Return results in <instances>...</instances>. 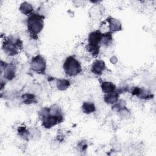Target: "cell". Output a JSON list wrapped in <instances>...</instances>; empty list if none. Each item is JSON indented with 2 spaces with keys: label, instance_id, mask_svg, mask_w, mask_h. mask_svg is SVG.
I'll use <instances>...</instances> for the list:
<instances>
[{
  "label": "cell",
  "instance_id": "obj_8",
  "mask_svg": "<svg viewBox=\"0 0 156 156\" xmlns=\"http://www.w3.org/2000/svg\"><path fill=\"white\" fill-rule=\"evenodd\" d=\"M131 93L140 99H147L153 97V94L149 91L139 87H133L131 91Z\"/></svg>",
  "mask_w": 156,
  "mask_h": 156
},
{
  "label": "cell",
  "instance_id": "obj_16",
  "mask_svg": "<svg viewBox=\"0 0 156 156\" xmlns=\"http://www.w3.org/2000/svg\"><path fill=\"white\" fill-rule=\"evenodd\" d=\"M22 100L23 103L26 104H30L33 103H35L37 102V99L35 96L30 93H26L22 96Z\"/></svg>",
  "mask_w": 156,
  "mask_h": 156
},
{
  "label": "cell",
  "instance_id": "obj_18",
  "mask_svg": "<svg viewBox=\"0 0 156 156\" xmlns=\"http://www.w3.org/2000/svg\"><path fill=\"white\" fill-rule=\"evenodd\" d=\"M18 132L19 135L21 137H23L24 139H26L28 136V131L25 127H20L18 128Z\"/></svg>",
  "mask_w": 156,
  "mask_h": 156
},
{
  "label": "cell",
  "instance_id": "obj_17",
  "mask_svg": "<svg viewBox=\"0 0 156 156\" xmlns=\"http://www.w3.org/2000/svg\"><path fill=\"white\" fill-rule=\"evenodd\" d=\"M69 82L66 79H58L57 81V87L59 90H66L69 87Z\"/></svg>",
  "mask_w": 156,
  "mask_h": 156
},
{
  "label": "cell",
  "instance_id": "obj_1",
  "mask_svg": "<svg viewBox=\"0 0 156 156\" xmlns=\"http://www.w3.org/2000/svg\"><path fill=\"white\" fill-rule=\"evenodd\" d=\"M44 16L38 13H32L27 19V26L30 34L34 35L38 34L44 27Z\"/></svg>",
  "mask_w": 156,
  "mask_h": 156
},
{
  "label": "cell",
  "instance_id": "obj_10",
  "mask_svg": "<svg viewBox=\"0 0 156 156\" xmlns=\"http://www.w3.org/2000/svg\"><path fill=\"white\" fill-rule=\"evenodd\" d=\"M109 25V30L110 32H114L121 30L122 29L121 24L119 20L113 18H109L107 19Z\"/></svg>",
  "mask_w": 156,
  "mask_h": 156
},
{
  "label": "cell",
  "instance_id": "obj_13",
  "mask_svg": "<svg viewBox=\"0 0 156 156\" xmlns=\"http://www.w3.org/2000/svg\"><path fill=\"white\" fill-rule=\"evenodd\" d=\"M20 12L26 15H31L33 12V7L32 6V5L29 3H28L27 2H23L20 6Z\"/></svg>",
  "mask_w": 156,
  "mask_h": 156
},
{
  "label": "cell",
  "instance_id": "obj_9",
  "mask_svg": "<svg viewBox=\"0 0 156 156\" xmlns=\"http://www.w3.org/2000/svg\"><path fill=\"white\" fill-rule=\"evenodd\" d=\"M105 68V64L103 60H95L91 67V72L96 75H101Z\"/></svg>",
  "mask_w": 156,
  "mask_h": 156
},
{
  "label": "cell",
  "instance_id": "obj_5",
  "mask_svg": "<svg viewBox=\"0 0 156 156\" xmlns=\"http://www.w3.org/2000/svg\"><path fill=\"white\" fill-rule=\"evenodd\" d=\"M22 47V41L20 38L14 37L5 40L2 44V49L4 52L9 55L13 56L18 53V49Z\"/></svg>",
  "mask_w": 156,
  "mask_h": 156
},
{
  "label": "cell",
  "instance_id": "obj_15",
  "mask_svg": "<svg viewBox=\"0 0 156 156\" xmlns=\"http://www.w3.org/2000/svg\"><path fill=\"white\" fill-rule=\"evenodd\" d=\"M112 33L110 31L107 32L105 33L102 34L101 44L104 46H108L112 42Z\"/></svg>",
  "mask_w": 156,
  "mask_h": 156
},
{
  "label": "cell",
  "instance_id": "obj_12",
  "mask_svg": "<svg viewBox=\"0 0 156 156\" xmlns=\"http://www.w3.org/2000/svg\"><path fill=\"white\" fill-rule=\"evenodd\" d=\"M101 87L102 92L105 94L110 93L116 91V86L110 82H103L101 83Z\"/></svg>",
  "mask_w": 156,
  "mask_h": 156
},
{
  "label": "cell",
  "instance_id": "obj_3",
  "mask_svg": "<svg viewBox=\"0 0 156 156\" xmlns=\"http://www.w3.org/2000/svg\"><path fill=\"white\" fill-rule=\"evenodd\" d=\"M102 33L99 30L91 32L88 37V51L94 57L97 56L99 52Z\"/></svg>",
  "mask_w": 156,
  "mask_h": 156
},
{
  "label": "cell",
  "instance_id": "obj_11",
  "mask_svg": "<svg viewBox=\"0 0 156 156\" xmlns=\"http://www.w3.org/2000/svg\"><path fill=\"white\" fill-rule=\"evenodd\" d=\"M118 97L119 93L115 91L110 93L105 94L104 96V101L107 104H114L118 102Z\"/></svg>",
  "mask_w": 156,
  "mask_h": 156
},
{
  "label": "cell",
  "instance_id": "obj_2",
  "mask_svg": "<svg viewBox=\"0 0 156 156\" xmlns=\"http://www.w3.org/2000/svg\"><path fill=\"white\" fill-rule=\"evenodd\" d=\"M40 116H41L42 126L46 129H50L53 126L61 122L63 117L62 115H54L49 113V108H43L40 112Z\"/></svg>",
  "mask_w": 156,
  "mask_h": 156
},
{
  "label": "cell",
  "instance_id": "obj_4",
  "mask_svg": "<svg viewBox=\"0 0 156 156\" xmlns=\"http://www.w3.org/2000/svg\"><path fill=\"white\" fill-rule=\"evenodd\" d=\"M63 67L65 73L69 76H76L82 71L79 62L74 57L71 55L66 58Z\"/></svg>",
  "mask_w": 156,
  "mask_h": 156
},
{
  "label": "cell",
  "instance_id": "obj_14",
  "mask_svg": "<svg viewBox=\"0 0 156 156\" xmlns=\"http://www.w3.org/2000/svg\"><path fill=\"white\" fill-rule=\"evenodd\" d=\"M82 110L84 113L90 114L96 110V107L93 102H85L82 105Z\"/></svg>",
  "mask_w": 156,
  "mask_h": 156
},
{
  "label": "cell",
  "instance_id": "obj_7",
  "mask_svg": "<svg viewBox=\"0 0 156 156\" xmlns=\"http://www.w3.org/2000/svg\"><path fill=\"white\" fill-rule=\"evenodd\" d=\"M1 72L4 71V78L8 80H12L15 77L16 68L15 66L12 63H4V66L1 62Z\"/></svg>",
  "mask_w": 156,
  "mask_h": 156
},
{
  "label": "cell",
  "instance_id": "obj_6",
  "mask_svg": "<svg viewBox=\"0 0 156 156\" xmlns=\"http://www.w3.org/2000/svg\"><path fill=\"white\" fill-rule=\"evenodd\" d=\"M46 67V60L41 55H37L32 58L30 68L34 72L43 74L45 73Z\"/></svg>",
  "mask_w": 156,
  "mask_h": 156
}]
</instances>
